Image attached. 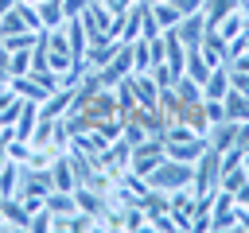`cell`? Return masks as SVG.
Instances as JSON below:
<instances>
[{"label":"cell","instance_id":"obj_1","mask_svg":"<svg viewBox=\"0 0 249 233\" xmlns=\"http://www.w3.org/2000/svg\"><path fill=\"white\" fill-rule=\"evenodd\" d=\"M144 179H148V186L171 194V190H179V186H191V179H195V163H183V159H171V155H167V159L156 163Z\"/></svg>","mask_w":249,"mask_h":233},{"label":"cell","instance_id":"obj_2","mask_svg":"<svg viewBox=\"0 0 249 233\" xmlns=\"http://www.w3.org/2000/svg\"><path fill=\"white\" fill-rule=\"evenodd\" d=\"M218 179H222V151L206 144V151L195 159V179H191V190L198 198H210L218 190Z\"/></svg>","mask_w":249,"mask_h":233},{"label":"cell","instance_id":"obj_3","mask_svg":"<svg viewBox=\"0 0 249 233\" xmlns=\"http://www.w3.org/2000/svg\"><path fill=\"white\" fill-rule=\"evenodd\" d=\"M167 159V151H163V136H148V140H140V144H132V159H128V171H136V175H148L156 163H163Z\"/></svg>","mask_w":249,"mask_h":233},{"label":"cell","instance_id":"obj_4","mask_svg":"<svg viewBox=\"0 0 249 233\" xmlns=\"http://www.w3.org/2000/svg\"><path fill=\"white\" fill-rule=\"evenodd\" d=\"M70 105H74V85H58L47 101H39V116L43 120H58V116L70 113Z\"/></svg>","mask_w":249,"mask_h":233},{"label":"cell","instance_id":"obj_5","mask_svg":"<svg viewBox=\"0 0 249 233\" xmlns=\"http://www.w3.org/2000/svg\"><path fill=\"white\" fill-rule=\"evenodd\" d=\"M51 190H54L51 167H23V183H19V194H35V198H47Z\"/></svg>","mask_w":249,"mask_h":233},{"label":"cell","instance_id":"obj_6","mask_svg":"<svg viewBox=\"0 0 249 233\" xmlns=\"http://www.w3.org/2000/svg\"><path fill=\"white\" fill-rule=\"evenodd\" d=\"M202 58L210 62V66H226L230 62V43L218 35V27H206V35H202Z\"/></svg>","mask_w":249,"mask_h":233},{"label":"cell","instance_id":"obj_7","mask_svg":"<svg viewBox=\"0 0 249 233\" xmlns=\"http://www.w3.org/2000/svg\"><path fill=\"white\" fill-rule=\"evenodd\" d=\"M175 35H179L187 47H202V35H206V19H202V12L183 16V19H179V27H175Z\"/></svg>","mask_w":249,"mask_h":233},{"label":"cell","instance_id":"obj_8","mask_svg":"<svg viewBox=\"0 0 249 233\" xmlns=\"http://www.w3.org/2000/svg\"><path fill=\"white\" fill-rule=\"evenodd\" d=\"M230 93V66H214L202 82V101H222Z\"/></svg>","mask_w":249,"mask_h":233},{"label":"cell","instance_id":"obj_9","mask_svg":"<svg viewBox=\"0 0 249 233\" xmlns=\"http://www.w3.org/2000/svg\"><path fill=\"white\" fill-rule=\"evenodd\" d=\"M51 179H54V190H74L78 186V175H74V163L66 151H58L51 159Z\"/></svg>","mask_w":249,"mask_h":233},{"label":"cell","instance_id":"obj_10","mask_svg":"<svg viewBox=\"0 0 249 233\" xmlns=\"http://www.w3.org/2000/svg\"><path fill=\"white\" fill-rule=\"evenodd\" d=\"M179 120H183V124H187L191 132H202V136H206V132H210L206 101H202V97H198V101H187V105H183V113H179Z\"/></svg>","mask_w":249,"mask_h":233},{"label":"cell","instance_id":"obj_11","mask_svg":"<svg viewBox=\"0 0 249 233\" xmlns=\"http://www.w3.org/2000/svg\"><path fill=\"white\" fill-rule=\"evenodd\" d=\"M0 206H4V229H31V214H27V206L16 194L0 198Z\"/></svg>","mask_w":249,"mask_h":233},{"label":"cell","instance_id":"obj_12","mask_svg":"<svg viewBox=\"0 0 249 233\" xmlns=\"http://www.w3.org/2000/svg\"><path fill=\"white\" fill-rule=\"evenodd\" d=\"M62 27H66V43H70L74 58H78V62H86V50H89V35H86V23H82V16H78V19H66Z\"/></svg>","mask_w":249,"mask_h":233},{"label":"cell","instance_id":"obj_13","mask_svg":"<svg viewBox=\"0 0 249 233\" xmlns=\"http://www.w3.org/2000/svg\"><path fill=\"white\" fill-rule=\"evenodd\" d=\"M128 78H132V89H136V101H140V105H160V85H156L152 70H144V74H128Z\"/></svg>","mask_w":249,"mask_h":233},{"label":"cell","instance_id":"obj_14","mask_svg":"<svg viewBox=\"0 0 249 233\" xmlns=\"http://www.w3.org/2000/svg\"><path fill=\"white\" fill-rule=\"evenodd\" d=\"M206 140H210V148H218V151L233 148V144H237V120H218V124H210Z\"/></svg>","mask_w":249,"mask_h":233},{"label":"cell","instance_id":"obj_15","mask_svg":"<svg viewBox=\"0 0 249 233\" xmlns=\"http://www.w3.org/2000/svg\"><path fill=\"white\" fill-rule=\"evenodd\" d=\"M19 183H23V163H16V159L8 155V163L0 167V198L19 194Z\"/></svg>","mask_w":249,"mask_h":233},{"label":"cell","instance_id":"obj_16","mask_svg":"<svg viewBox=\"0 0 249 233\" xmlns=\"http://www.w3.org/2000/svg\"><path fill=\"white\" fill-rule=\"evenodd\" d=\"M222 109H226V120H237V124L249 120V97H245L241 89H233V85H230V93L222 97Z\"/></svg>","mask_w":249,"mask_h":233},{"label":"cell","instance_id":"obj_17","mask_svg":"<svg viewBox=\"0 0 249 233\" xmlns=\"http://www.w3.org/2000/svg\"><path fill=\"white\" fill-rule=\"evenodd\" d=\"M152 8V19H156V27L160 31H175L179 27V19H183V12L171 4V0H163V4H148Z\"/></svg>","mask_w":249,"mask_h":233},{"label":"cell","instance_id":"obj_18","mask_svg":"<svg viewBox=\"0 0 249 233\" xmlns=\"http://www.w3.org/2000/svg\"><path fill=\"white\" fill-rule=\"evenodd\" d=\"M43 206H47L54 217H70V214L78 210V202H74V190H51V194L43 198Z\"/></svg>","mask_w":249,"mask_h":233},{"label":"cell","instance_id":"obj_19","mask_svg":"<svg viewBox=\"0 0 249 233\" xmlns=\"http://www.w3.org/2000/svg\"><path fill=\"white\" fill-rule=\"evenodd\" d=\"M233 8H241V0H202V19H206V27H218Z\"/></svg>","mask_w":249,"mask_h":233},{"label":"cell","instance_id":"obj_20","mask_svg":"<svg viewBox=\"0 0 249 233\" xmlns=\"http://www.w3.org/2000/svg\"><path fill=\"white\" fill-rule=\"evenodd\" d=\"M245 27H249V12H245V8H233V12H230L222 23H218V35L230 43V39H233V35H241Z\"/></svg>","mask_w":249,"mask_h":233},{"label":"cell","instance_id":"obj_21","mask_svg":"<svg viewBox=\"0 0 249 233\" xmlns=\"http://www.w3.org/2000/svg\"><path fill=\"white\" fill-rule=\"evenodd\" d=\"M35 12H39L43 31H47V27H62V23H66V16H62V0H43V4H35Z\"/></svg>","mask_w":249,"mask_h":233},{"label":"cell","instance_id":"obj_22","mask_svg":"<svg viewBox=\"0 0 249 233\" xmlns=\"http://www.w3.org/2000/svg\"><path fill=\"white\" fill-rule=\"evenodd\" d=\"M144 70H152V43L140 35L132 39V74H144Z\"/></svg>","mask_w":249,"mask_h":233},{"label":"cell","instance_id":"obj_23","mask_svg":"<svg viewBox=\"0 0 249 233\" xmlns=\"http://www.w3.org/2000/svg\"><path fill=\"white\" fill-rule=\"evenodd\" d=\"M35 39H39V31H16V35H0V47L4 50H27V47H35Z\"/></svg>","mask_w":249,"mask_h":233},{"label":"cell","instance_id":"obj_24","mask_svg":"<svg viewBox=\"0 0 249 233\" xmlns=\"http://www.w3.org/2000/svg\"><path fill=\"white\" fill-rule=\"evenodd\" d=\"M109 66H113L121 78H124V74H132V43H121V39H117V54H113V62H109Z\"/></svg>","mask_w":249,"mask_h":233},{"label":"cell","instance_id":"obj_25","mask_svg":"<svg viewBox=\"0 0 249 233\" xmlns=\"http://www.w3.org/2000/svg\"><path fill=\"white\" fill-rule=\"evenodd\" d=\"M8 70H12V78L31 74V47L27 50H8Z\"/></svg>","mask_w":249,"mask_h":233},{"label":"cell","instance_id":"obj_26","mask_svg":"<svg viewBox=\"0 0 249 233\" xmlns=\"http://www.w3.org/2000/svg\"><path fill=\"white\" fill-rule=\"evenodd\" d=\"M124 229H148V214L132 202V206H124Z\"/></svg>","mask_w":249,"mask_h":233},{"label":"cell","instance_id":"obj_27","mask_svg":"<svg viewBox=\"0 0 249 233\" xmlns=\"http://www.w3.org/2000/svg\"><path fill=\"white\" fill-rule=\"evenodd\" d=\"M86 8H89V0H62V16L66 19H78Z\"/></svg>","mask_w":249,"mask_h":233},{"label":"cell","instance_id":"obj_28","mask_svg":"<svg viewBox=\"0 0 249 233\" xmlns=\"http://www.w3.org/2000/svg\"><path fill=\"white\" fill-rule=\"evenodd\" d=\"M230 85L241 89V93L249 97V74H245V70H230Z\"/></svg>","mask_w":249,"mask_h":233},{"label":"cell","instance_id":"obj_29","mask_svg":"<svg viewBox=\"0 0 249 233\" xmlns=\"http://www.w3.org/2000/svg\"><path fill=\"white\" fill-rule=\"evenodd\" d=\"M206 116H210V124L226 120V109H222V101H206Z\"/></svg>","mask_w":249,"mask_h":233},{"label":"cell","instance_id":"obj_30","mask_svg":"<svg viewBox=\"0 0 249 233\" xmlns=\"http://www.w3.org/2000/svg\"><path fill=\"white\" fill-rule=\"evenodd\" d=\"M171 4H175L183 16H191V12H202V0H171Z\"/></svg>","mask_w":249,"mask_h":233},{"label":"cell","instance_id":"obj_31","mask_svg":"<svg viewBox=\"0 0 249 233\" xmlns=\"http://www.w3.org/2000/svg\"><path fill=\"white\" fill-rule=\"evenodd\" d=\"M12 82V70H8V50L0 47V85H8Z\"/></svg>","mask_w":249,"mask_h":233},{"label":"cell","instance_id":"obj_32","mask_svg":"<svg viewBox=\"0 0 249 233\" xmlns=\"http://www.w3.org/2000/svg\"><path fill=\"white\" fill-rule=\"evenodd\" d=\"M233 202H237V206H249V183H241V186L233 190Z\"/></svg>","mask_w":249,"mask_h":233},{"label":"cell","instance_id":"obj_33","mask_svg":"<svg viewBox=\"0 0 249 233\" xmlns=\"http://www.w3.org/2000/svg\"><path fill=\"white\" fill-rule=\"evenodd\" d=\"M97 4H105L109 12H124V8H121V0H97Z\"/></svg>","mask_w":249,"mask_h":233},{"label":"cell","instance_id":"obj_34","mask_svg":"<svg viewBox=\"0 0 249 233\" xmlns=\"http://www.w3.org/2000/svg\"><path fill=\"white\" fill-rule=\"evenodd\" d=\"M8 8H16V0H0V16H4Z\"/></svg>","mask_w":249,"mask_h":233},{"label":"cell","instance_id":"obj_35","mask_svg":"<svg viewBox=\"0 0 249 233\" xmlns=\"http://www.w3.org/2000/svg\"><path fill=\"white\" fill-rule=\"evenodd\" d=\"M132 4H136V0H121V8H132Z\"/></svg>","mask_w":249,"mask_h":233},{"label":"cell","instance_id":"obj_36","mask_svg":"<svg viewBox=\"0 0 249 233\" xmlns=\"http://www.w3.org/2000/svg\"><path fill=\"white\" fill-rule=\"evenodd\" d=\"M0 229H4V206H0Z\"/></svg>","mask_w":249,"mask_h":233},{"label":"cell","instance_id":"obj_37","mask_svg":"<svg viewBox=\"0 0 249 233\" xmlns=\"http://www.w3.org/2000/svg\"><path fill=\"white\" fill-rule=\"evenodd\" d=\"M23 4H43V0H23Z\"/></svg>","mask_w":249,"mask_h":233},{"label":"cell","instance_id":"obj_38","mask_svg":"<svg viewBox=\"0 0 249 233\" xmlns=\"http://www.w3.org/2000/svg\"><path fill=\"white\" fill-rule=\"evenodd\" d=\"M148 4H163V0H148Z\"/></svg>","mask_w":249,"mask_h":233},{"label":"cell","instance_id":"obj_39","mask_svg":"<svg viewBox=\"0 0 249 233\" xmlns=\"http://www.w3.org/2000/svg\"><path fill=\"white\" fill-rule=\"evenodd\" d=\"M245 151H249V144H245Z\"/></svg>","mask_w":249,"mask_h":233}]
</instances>
